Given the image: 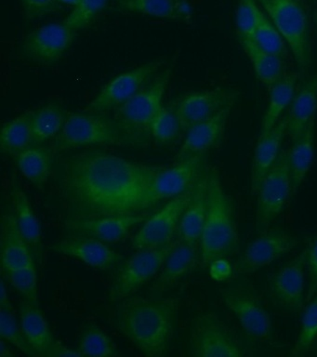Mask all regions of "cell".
Returning a JSON list of instances; mask_svg holds the SVG:
<instances>
[{"mask_svg": "<svg viewBox=\"0 0 317 357\" xmlns=\"http://www.w3.org/2000/svg\"><path fill=\"white\" fill-rule=\"evenodd\" d=\"M163 167L88 151L63 159L60 189L73 219L138 213L144 195Z\"/></svg>", "mask_w": 317, "mask_h": 357, "instance_id": "6da1fadb", "label": "cell"}, {"mask_svg": "<svg viewBox=\"0 0 317 357\" xmlns=\"http://www.w3.org/2000/svg\"><path fill=\"white\" fill-rule=\"evenodd\" d=\"M180 308L178 297H127L114 309L112 322L144 356L160 357L169 351Z\"/></svg>", "mask_w": 317, "mask_h": 357, "instance_id": "7a4b0ae2", "label": "cell"}, {"mask_svg": "<svg viewBox=\"0 0 317 357\" xmlns=\"http://www.w3.org/2000/svg\"><path fill=\"white\" fill-rule=\"evenodd\" d=\"M199 250L203 266H208L214 259L233 255L239 250L235 208L215 167H208V212Z\"/></svg>", "mask_w": 317, "mask_h": 357, "instance_id": "3957f363", "label": "cell"}, {"mask_svg": "<svg viewBox=\"0 0 317 357\" xmlns=\"http://www.w3.org/2000/svg\"><path fill=\"white\" fill-rule=\"evenodd\" d=\"M93 145H133L116 119L102 113L82 112L69 114L63 130L54 138V152Z\"/></svg>", "mask_w": 317, "mask_h": 357, "instance_id": "277c9868", "label": "cell"}, {"mask_svg": "<svg viewBox=\"0 0 317 357\" xmlns=\"http://www.w3.org/2000/svg\"><path fill=\"white\" fill-rule=\"evenodd\" d=\"M294 56L300 72L307 74L311 63V27L302 0H257Z\"/></svg>", "mask_w": 317, "mask_h": 357, "instance_id": "5b68a950", "label": "cell"}, {"mask_svg": "<svg viewBox=\"0 0 317 357\" xmlns=\"http://www.w3.org/2000/svg\"><path fill=\"white\" fill-rule=\"evenodd\" d=\"M171 74V67L164 70L134 97L115 109L114 119L133 145L148 139L150 126L163 106V97Z\"/></svg>", "mask_w": 317, "mask_h": 357, "instance_id": "8992f818", "label": "cell"}, {"mask_svg": "<svg viewBox=\"0 0 317 357\" xmlns=\"http://www.w3.org/2000/svg\"><path fill=\"white\" fill-rule=\"evenodd\" d=\"M179 242L176 237L164 247L141 248L122 262L111 284L108 295L110 301H119L130 297L155 278Z\"/></svg>", "mask_w": 317, "mask_h": 357, "instance_id": "52a82bcc", "label": "cell"}, {"mask_svg": "<svg viewBox=\"0 0 317 357\" xmlns=\"http://www.w3.org/2000/svg\"><path fill=\"white\" fill-rule=\"evenodd\" d=\"M257 195L255 226L261 234L270 228L292 195L288 150L281 151L277 162L261 181Z\"/></svg>", "mask_w": 317, "mask_h": 357, "instance_id": "ba28073f", "label": "cell"}, {"mask_svg": "<svg viewBox=\"0 0 317 357\" xmlns=\"http://www.w3.org/2000/svg\"><path fill=\"white\" fill-rule=\"evenodd\" d=\"M190 354L197 357H240L247 356V350L217 315L206 314L194 320L190 335Z\"/></svg>", "mask_w": 317, "mask_h": 357, "instance_id": "9c48e42d", "label": "cell"}, {"mask_svg": "<svg viewBox=\"0 0 317 357\" xmlns=\"http://www.w3.org/2000/svg\"><path fill=\"white\" fill-rule=\"evenodd\" d=\"M222 298L249 337L263 340L272 337L271 317L252 287L245 284L228 287L222 289Z\"/></svg>", "mask_w": 317, "mask_h": 357, "instance_id": "30bf717a", "label": "cell"}, {"mask_svg": "<svg viewBox=\"0 0 317 357\" xmlns=\"http://www.w3.org/2000/svg\"><path fill=\"white\" fill-rule=\"evenodd\" d=\"M163 64L164 61L157 59L114 77L102 86L84 111L104 113L124 105L148 84Z\"/></svg>", "mask_w": 317, "mask_h": 357, "instance_id": "8fae6325", "label": "cell"}, {"mask_svg": "<svg viewBox=\"0 0 317 357\" xmlns=\"http://www.w3.org/2000/svg\"><path fill=\"white\" fill-rule=\"evenodd\" d=\"M194 186V184L179 197L172 198L144 222L132 239L136 250L164 247L176 238L180 219L193 197Z\"/></svg>", "mask_w": 317, "mask_h": 357, "instance_id": "7c38bea8", "label": "cell"}, {"mask_svg": "<svg viewBox=\"0 0 317 357\" xmlns=\"http://www.w3.org/2000/svg\"><path fill=\"white\" fill-rule=\"evenodd\" d=\"M204 155L178 162L173 167H164L155 175L144 195L140 211L152 208L162 200L172 199L187 191L205 169Z\"/></svg>", "mask_w": 317, "mask_h": 357, "instance_id": "4fadbf2b", "label": "cell"}, {"mask_svg": "<svg viewBox=\"0 0 317 357\" xmlns=\"http://www.w3.org/2000/svg\"><path fill=\"white\" fill-rule=\"evenodd\" d=\"M299 243L296 236L283 229H267L247 245L233 265V270L242 275L257 272L291 252Z\"/></svg>", "mask_w": 317, "mask_h": 357, "instance_id": "5bb4252c", "label": "cell"}, {"mask_svg": "<svg viewBox=\"0 0 317 357\" xmlns=\"http://www.w3.org/2000/svg\"><path fill=\"white\" fill-rule=\"evenodd\" d=\"M307 251L281 267L270 276V296L278 307L297 314L305 305V267Z\"/></svg>", "mask_w": 317, "mask_h": 357, "instance_id": "9a60e30c", "label": "cell"}, {"mask_svg": "<svg viewBox=\"0 0 317 357\" xmlns=\"http://www.w3.org/2000/svg\"><path fill=\"white\" fill-rule=\"evenodd\" d=\"M239 96L240 91L238 89L218 86L192 92L182 98L174 107L183 130L187 131L194 125L215 116L228 106L235 105Z\"/></svg>", "mask_w": 317, "mask_h": 357, "instance_id": "2e32d148", "label": "cell"}, {"mask_svg": "<svg viewBox=\"0 0 317 357\" xmlns=\"http://www.w3.org/2000/svg\"><path fill=\"white\" fill-rule=\"evenodd\" d=\"M73 29L62 24H49L32 31L24 39L22 52L36 63L51 64L60 60L73 44Z\"/></svg>", "mask_w": 317, "mask_h": 357, "instance_id": "e0dca14e", "label": "cell"}, {"mask_svg": "<svg viewBox=\"0 0 317 357\" xmlns=\"http://www.w3.org/2000/svg\"><path fill=\"white\" fill-rule=\"evenodd\" d=\"M151 212L93 218V219H71L66 226L72 233L90 236L105 243L121 242L136 225L146 222Z\"/></svg>", "mask_w": 317, "mask_h": 357, "instance_id": "ac0fdd59", "label": "cell"}, {"mask_svg": "<svg viewBox=\"0 0 317 357\" xmlns=\"http://www.w3.org/2000/svg\"><path fill=\"white\" fill-rule=\"evenodd\" d=\"M51 248L58 254L72 257L102 271L113 269L124 259L121 254L112 250L107 243L90 236L69 237L54 243Z\"/></svg>", "mask_w": 317, "mask_h": 357, "instance_id": "d6986e66", "label": "cell"}, {"mask_svg": "<svg viewBox=\"0 0 317 357\" xmlns=\"http://www.w3.org/2000/svg\"><path fill=\"white\" fill-rule=\"evenodd\" d=\"M233 105L228 106L210 119L189 128L185 141L178 151L175 160L182 162L194 156L204 155L218 147L224 139L225 128Z\"/></svg>", "mask_w": 317, "mask_h": 357, "instance_id": "ffe728a7", "label": "cell"}, {"mask_svg": "<svg viewBox=\"0 0 317 357\" xmlns=\"http://www.w3.org/2000/svg\"><path fill=\"white\" fill-rule=\"evenodd\" d=\"M199 261V245L189 244L180 239L150 287V294L152 297H162L163 294L173 289L180 279L190 273Z\"/></svg>", "mask_w": 317, "mask_h": 357, "instance_id": "44dd1931", "label": "cell"}, {"mask_svg": "<svg viewBox=\"0 0 317 357\" xmlns=\"http://www.w3.org/2000/svg\"><path fill=\"white\" fill-rule=\"evenodd\" d=\"M10 199H12L13 213L22 234L31 248L36 261L42 265L44 261V245L40 220L36 215L26 192L21 188L15 174L10 183Z\"/></svg>", "mask_w": 317, "mask_h": 357, "instance_id": "7402d4cb", "label": "cell"}, {"mask_svg": "<svg viewBox=\"0 0 317 357\" xmlns=\"http://www.w3.org/2000/svg\"><path fill=\"white\" fill-rule=\"evenodd\" d=\"M288 133V117L284 116L268 132L260 134L254 155H253L252 169V192H258L261 181L269 170L274 166L279 156L284 139Z\"/></svg>", "mask_w": 317, "mask_h": 357, "instance_id": "603a6c76", "label": "cell"}, {"mask_svg": "<svg viewBox=\"0 0 317 357\" xmlns=\"http://www.w3.org/2000/svg\"><path fill=\"white\" fill-rule=\"evenodd\" d=\"M0 259L2 271L15 270L35 264V257L16 222L15 213L8 211L2 217Z\"/></svg>", "mask_w": 317, "mask_h": 357, "instance_id": "cb8c5ba5", "label": "cell"}, {"mask_svg": "<svg viewBox=\"0 0 317 357\" xmlns=\"http://www.w3.org/2000/svg\"><path fill=\"white\" fill-rule=\"evenodd\" d=\"M208 195V167H205L194 183L193 197L180 219L177 237L182 241L199 245L207 217Z\"/></svg>", "mask_w": 317, "mask_h": 357, "instance_id": "d4e9b609", "label": "cell"}, {"mask_svg": "<svg viewBox=\"0 0 317 357\" xmlns=\"http://www.w3.org/2000/svg\"><path fill=\"white\" fill-rule=\"evenodd\" d=\"M19 308L20 326L27 342L37 353L38 356L51 357L55 340L48 321L40 306L38 304L22 300Z\"/></svg>", "mask_w": 317, "mask_h": 357, "instance_id": "484cf974", "label": "cell"}, {"mask_svg": "<svg viewBox=\"0 0 317 357\" xmlns=\"http://www.w3.org/2000/svg\"><path fill=\"white\" fill-rule=\"evenodd\" d=\"M316 119V116L314 117L302 132L292 141V146L288 150L292 195L296 194L313 165Z\"/></svg>", "mask_w": 317, "mask_h": 357, "instance_id": "4316f807", "label": "cell"}, {"mask_svg": "<svg viewBox=\"0 0 317 357\" xmlns=\"http://www.w3.org/2000/svg\"><path fill=\"white\" fill-rule=\"evenodd\" d=\"M317 112V74L309 77L295 95L288 117V134L292 141L296 139Z\"/></svg>", "mask_w": 317, "mask_h": 357, "instance_id": "83f0119b", "label": "cell"}, {"mask_svg": "<svg viewBox=\"0 0 317 357\" xmlns=\"http://www.w3.org/2000/svg\"><path fill=\"white\" fill-rule=\"evenodd\" d=\"M124 13H138L171 21H187L190 10L185 0H115Z\"/></svg>", "mask_w": 317, "mask_h": 357, "instance_id": "f1b7e54d", "label": "cell"}, {"mask_svg": "<svg viewBox=\"0 0 317 357\" xmlns=\"http://www.w3.org/2000/svg\"><path fill=\"white\" fill-rule=\"evenodd\" d=\"M297 73H285L283 77L269 89L268 105L264 113L261 134L268 132L279 122L283 112L291 105L296 91Z\"/></svg>", "mask_w": 317, "mask_h": 357, "instance_id": "f546056e", "label": "cell"}, {"mask_svg": "<svg viewBox=\"0 0 317 357\" xmlns=\"http://www.w3.org/2000/svg\"><path fill=\"white\" fill-rule=\"evenodd\" d=\"M16 166L24 178L42 190L52 169V151L46 147L27 148L15 156Z\"/></svg>", "mask_w": 317, "mask_h": 357, "instance_id": "4dcf8cb0", "label": "cell"}, {"mask_svg": "<svg viewBox=\"0 0 317 357\" xmlns=\"http://www.w3.org/2000/svg\"><path fill=\"white\" fill-rule=\"evenodd\" d=\"M239 40L252 64L256 77L269 91L285 74L283 59L261 50L252 39Z\"/></svg>", "mask_w": 317, "mask_h": 357, "instance_id": "1f68e13d", "label": "cell"}, {"mask_svg": "<svg viewBox=\"0 0 317 357\" xmlns=\"http://www.w3.org/2000/svg\"><path fill=\"white\" fill-rule=\"evenodd\" d=\"M32 112L15 117L2 126L0 147L2 153L15 156L34 142L31 126Z\"/></svg>", "mask_w": 317, "mask_h": 357, "instance_id": "d6a6232c", "label": "cell"}, {"mask_svg": "<svg viewBox=\"0 0 317 357\" xmlns=\"http://www.w3.org/2000/svg\"><path fill=\"white\" fill-rule=\"evenodd\" d=\"M69 114L56 103H49L32 112L31 126L35 144H42L61 132Z\"/></svg>", "mask_w": 317, "mask_h": 357, "instance_id": "836d02e7", "label": "cell"}, {"mask_svg": "<svg viewBox=\"0 0 317 357\" xmlns=\"http://www.w3.org/2000/svg\"><path fill=\"white\" fill-rule=\"evenodd\" d=\"M77 351L82 356L118 357L121 351L112 337L96 324H88L80 335Z\"/></svg>", "mask_w": 317, "mask_h": 357, "instance_id": "e575fe53", "label": "cell"}, {"mask_svg": "<svg viewBox=\"0 0 317 357\" xmlns=\"http://www.w3.org/2000/svg\"><path fill=\"white\" fill-rule=\"evenodd\" d=\"M183 130L174 106H162L150 126V134L161 145L173 144Z\"/></svg>", "mask_w": 317, "mask_h": 357, "instance_id": "d590c367", "label": "cell"}, {"mask_svg": "<svg viewBox=\"0 0 317 357\" xmlns=\"http://www.w3.org/2000/svg\"><path fill=\"white\" fill-rule=\"evenodd\" d=\"M2 273L5 280L9 282L10 286L23 297V300L40 305L38 275L35 264L15 270L2 271Z\"/></svg>", "mask_w": 317, "mask_h": 357, "instance_id": "8d00e7d4", "label": "cell"}, {"mask_svg": "<svg viewBox=\"0 0 317 357\" xmlns=\"http://www.w3.org/2000/svg\"><path fill=\"white\" fill-rule=\"evenodd\" d=\"M317 337V292L303 312L299 335L291 350L292 356H303L310 350Z\"/></svg>", "mask_w": 317, "mask_h": 357, "instance_id": "74e56055", "label": "cell"}, {"mask_svg": "<svg viewBox=\"0 0 317 357\" xmlns=\"http://www.w3.org/2000/svg\"><path fill=\"white\" fill-rule=\"evenodd\" d=\"M252 40L261 50L281 59L288 54L285 39L264 13L256 27Z\"/></svg>", "mask_w": 317, "mask_h": 357, "instance_id": "f35d334b", "label": "cell"}, {"mask_svg": "<svg viewBox=\"0 0 317 357\" xmlns=\"http://www.w3.org/2000/svg\"><path fill=\"white\" fill-rule=\"evenodd\" d=\"M263 11L257 0H238L235 11L236 32L239 39H252Z\"/></svg>", "mask_w": 317, "mask_h": 357, "instance_id": "ab89813d", "label": "cell"}, {"mask_svg": "<svg viewBox=\"0 0 317 357\" xmlns=\"http://www.w3.org/2000/svg\"><path fill=\"white\" fill-rule=\"evenodd\" d=\"M0 336L17 348L22 353L29 356H38L24 336L21 326L15 319V314L5 310L0 312Z\"/></svg>", "mask_w": 317, "mask_h": 357, "instance_id": "60d3db41", "label": "cell"}, {"mask_svg": "<svg viewBox=\"0 0 317 357\" xmlns=\"http://www.w3.org/2000/svg\"><path fill=\"white\" fill-rule=\"evenodd\" d=\"M108 0H80L63 24L77 31L88 26L107 5Z\"/></svg>", "mask_w": 317, "mask_h": 357, "instance_id": "b9f144b4", "label": "cell"}, {"mask_svg": "<svg viewBox=\"0 0 317 357\" xmlns=\"http://www.w3.org/2000/svg\"><path fill=\"white\" fill-rule=\"evenodd\" d=\"M306 251V267L309 273L308 289L305 295V304H307L317 292V236Z\"/></svg>", "mask_w": 317, "mask_h": 357, "instance_id": "7bdbcfd3", "label": "cell"}, {"mask_svg": "<svg viewBox=\"0 0 317 357\" xmlns=\"http://www.w3.org/2000/svg\"><path fill=\"white\" fill-rule=\"evenodd\" d=\"M27 19L40 18L59 10L57 0H21Z\"/></svg>", "mask_w": 317, "mask_h": 357, "instance_id": "ee69618b", "label": "cell"}, {"mask_svg": "<svg viewBox=\"0 0 317 357\" xmlns=\"http://www.w3.org/2000/svg\"><path fill=\"white\" fill-rule=\"evenodd\" d=\"M208 267H210L211 278L216 282L226 281L233 275V267L225 258L214 259Z\"/></svg>", "mask_w": 317, "mask_h": 357, "instance_id": "f6af8a7d", "label": "cell"}, {"mask_svg": "<svg viewBox=\"0 0 317 357\" xmlns=\"http://www.w3.org/2000/svg\"><path fill=\"white\" fill-rule=\"evenodd\" d=\"M79 357L82 356V354L79 351L74 350V349L69 348L68 346L63 344L62 342L59 340H55L54 346H52V350L51 353V357Z\"/></svg>", "mask_w": 317, "mask_h": 357, "instance_id": "bcb514c9", "label": "cell"}, {"mask_svg": "<svg viewBox=\"0 0 317 357\" xmlns=\"http://www.w3.org/2000/svg\"><path fill=\"white\" fill-rule=\"evenodd\" d=\"M0 307L1 310H5L15 314V308H13L12 303H10L9 294H8V290L6 283H5L4 279L1 280V294H0Z\"/></svg>", "mask_w": 317, "mask_h": 357, "instance_id": "7dc6e473", "label": "cell"}, {"mask_svg": "<svg viewBox=\"0 0 317 357\" xmlns=\"http://www.w3.org/2000/svg\"><path fill=\"white\" fill-rule=\"evenodd\" d=\"M8 343L9 342L1 339V342H0V357H13L15 356V351H13Z\"/></svg>", "mask_w": 317, "mask_h": 357, "instance_id": "c3c4849f", "label": "cell"}, {"mask_svg": "<svg viewBox=\"0 0 317 357\" xmlns=\"http://www.w3.org/2000/svg\"><path fill=\"white\" fill-rule=\"evenodd\" d=\"M59 3H63V4H68L74 6V7H76L77 4H79L80 0H57Z\"/></svg>", "mask_w": 317, "mask_h": 357, "instance_id": "681fc988", "label": "cell"}, {"mask_svg": "<svg viewBox=\"0 0 317 357\" xmlns=\"http://www.w3.org/2000/svg\"><path fill=\"white\" fill-rule=\"evenodd\" d=\"M314 24H316V29H317V10L314 11Z\"/></svg>", "mask_w": 317, "mask_h": 357, "instance_id": "f907efd6", "label": "cell"}]
</instances>
